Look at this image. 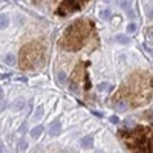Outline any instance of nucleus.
I'll return each mask as SVG.
<instances>
[{
	"instance_id": "f257e3e1",
	"label": "nucleus",
	"mask_w": 153,
	"mask_h": 153,
	"mask_svg": "<svg viewBox=\"0 0 153 153\" xmlns=\"http://www.w3.org/2000/svg\"><path fill=\"white\" fill-rule=\"evenodd\" d=\"M152 95H153L152 75L144 74V72H135L133 75H130L129 81L124 84L123 91L115 95V101L127 98V101H126L127 104L132 107H138L141 104L149 103Z\"/></svg>"
},
{
	"instance_id": "f03ea898",
	"label": "nucleus",
	"mask_w": 153,
	"mask_h": 153,
	"mask_svg": "<svg viewBox=\"0 0 153 153\" xmlns=\"http://www.w3.org/2000/svg\"><path fill=\"white\" fill-rule=\"evenodd\" d=\"M118 136L132 153H153V126H136L133 129H121Z\"/></svg>"
},
{
	"instance_id": "7ed1b4c3",
	"label": "nucleus",
	"mask_w": 153,
	"mask_h": 153,
	"mask_svg": "<svg viewBox=\"0 0 153 153\" xmlns=\"http://www.w3.org/2000/svg\"><path fill=\"white\" fill-rule=\"evenodd\" d=\"M92 31H94V23L91 20H86V19L76 20L66 28V31L63 32L61 38L58 40V45L60 48L72 51V52L80 51L84 46L86 40L91 37Z\"/></svg>"
},
{
	"instance_id": "20e7f679",
	"label": "nucleus",
	"mask_w": 153,
	"mask_h": 153,
	"mask_svg": "<svg viewBox=\"0 0 153 153\" xmlns=\"http://www.w3.org/2000/svg\"><path fill=\"white\" fill-rule=\"evenodd\" d=\"M45 54V46L38 42H32L26 46H23L20 52V68L23 69H31L34 68L38 61L43 58Z\"/></svg>"
},
{
	"instance_id": "39448f33",
	"label": "nucleus",
	"mask_w": 153,
	"mask_h": 153,
	"mask_svg": "<svg viewBox=\"0 0 153 153\" xmlns=\"http://www.w3.org/2000/svg\"><path fill=\"white\" fill-rule=\"evenodd\" d=\"M87 2L89 0H63L60 3V6L57 8L55 14L60 16V17H66V16L72 14V12L80 11Z\"/></svg>"
},
{
	"instance_id": "423d86ee",
	"label": "nucleus",
	"mask_w": 153,
	"mask_h": 153,
	"mask_svg": "<svg viewBox=\"0 0 153 153\" xmlns=\"http://www.w3.org/2000/svg\"><path fill=\"white\" fill-rule=\"evenodd\" d=\"M60 130H61V127H60V123L58 121H55L52 126H51V130H49V135L51 136H57L58 133H60Z\"/></svg>"
},
{
	"instance_id": "0eeeda50",
	"label": "nucleus",
	"mask_w": 153,
	"mask_h": 153,
	"mask_svg": "<svg viewBox=\"0 0 153 153\" xmlns=\"http://www.w3.org/2000/svg\"><path fill=\"white\" fill-rule=\"evenodd\" d=\"M43 130H45L43 126H35L34 129L31 130V136H32V138H40V135L43 133Z\"/></svg>"
},
{
	"instance_id": "6e6552de",
	"label": "nucleus",
	"mask_w": 153,
	"mask_h": 153,
	"mask_svg": "<svg viewBox=\"0 0 153 153\" xmlns=\"http://www.w3.org/2000/svg\"><path fill=\"white\" fill-rule=\"evenodd\" d=\"M92 144H94V138H92V136H86V138L81 139V146H83L84 149H91Z\"/></svg>"
},
{
	"instance_id": "1a4fd4ad",
	"label": "nucleus",
	"mask_w": 153,
	"mask_h": 153,
	"mask_svg": "<svg viewBox=\"0 0 153 153\" xmlns=\"http://www.w3.org/2000/svg\"><path fill=\"white\" fill-rule=\"evenodd\" d=\"M118 5L127 12V11H130V9H132V0H120Z\"/></svg>"
},
{
	"instance_id": "9d476101",
	"label": "nucleus",
	"mask_w": 153,
	"mask_h": 153,
	"mask_svg": "<svg viewBox=\"0 0 153 153\" xmlns=\"http://www.w3.org/2000/svg\"><path fill=\"white\" fill-rule=\"evenodd\" d=\"M120 45H129L130 43V38L127 37V35H124V34H120V35H117V38H115Z\"/></svg>"
},
{
	"instance_id": "9b49d317",
	"label": "nucleus",
	"mask_w": 153,
	"mask_h": 153,
	"mask_svg": "<svg viewBox=\"0 0 153 153\" xmlns=\"http://www.w3.org/2000/svg\"><path fill=\"white\" fill-rule=\"evenodd\" d=\"M3 60H5V63H6V65H9V66H12V65H16V57L12 55V54H6Z\"/></svg>"
},
{
	"instance_id": "f8f14e48",
	"label": "nucleus",
	"mask_w": 153,
	"mask_h": 153,
	"mask_svg": "<svg viewBox=\"0 0 153 153\" xmlns=\"http://www.w3.org/2000/svg\"><path fill=\"white\" fill-rule=\"evenodd\" d=\"M8 25H9V20L6 16H0V29H5L8 28Z\"/></svg>"
},
{
	"instance_id": "ddd939ff",
	"label": "nucleus",
	"mask_w": 153,
	"mask_h": 153,
	"mask_svg": "<svg viewBox=\"0 0 153 153\" xmlns=\"http://www.w3.org/2000/svg\"><path fill=\"white\" fill-rule=\"evenodd\" d=\"M110 16H112V12H110V9H109V8L101 11V19H103V20H109V19H110Z\"/></svg>"
},
{
	"instance_id": "4468645a",
	"label": "nucleus",
	"mask_w": 153,
	"mask_h": 153,
	"mask_svg": "<svg viewBox=\"0 0 153 153\" xmlns=\"http://www.w3.org/2000/svg\"><path fill=\"white\" fill-rule=\"evenodd\" d=\"M43 117V107L40 106V107H37V110H35V115H34V120L35 121H38V120H40Z\"/></svg>"
},
{
	"instance_id": "2eb2a0df",
	"label": "nucleus",
	"mask_w": 153,
	"mask_h": 153,
	"mask_svg": "<svg viewBox=\"0 0 153 153\" xmlns=\"http://www.w3.org/2000/svg\"><path fill=\"white\" fill-rule=\"evenodd\" d=\"M127 32H129V34H135L136 32V25L135 23H129V25H127Z\"/></svg>"
},
{
	"instance_id": "dca6fc26",
	"label": "nucleus",
	"mask_w": 153,
	"mask_h": 153,
	"mask_svg": "<svg viewBox=\"0 0 153 153\" xmlns=\"http://www.w3.org/2000/svg\"><path fill=\"white\" fill-rule=\"evenodd\" d=\"M23 106H25L23 100H17V103H16V106H14V110H20V109H22Z\"/></svg>"
},
{
	"instance_id": "f3484780",
	"label": "nucleus",
	"mask_w": 153,
	"mask_h": 153,
	"mask_svg": "<svg viewBox=\"0 0 153 153\" xmlns=\"http://www.w3.org/2000/svg\"><path fill=\"white\" fill-rule=\"evenodd\" d=\"M57 78H58L60 83H65V81H66V74H65V72H58V76H57Z\"/></svg>"
},
{
	"instance_id": "a211bd4d",
	"label": "nucleus",
	"mask_w": 153,
	"mask_h": 153,
	"mask_svg": "<svg viewBox=\"0 0 153 153\" xmlns=\"http://www.w3.org/2000/svg\"><path fill=\"white\" fill-rule=\"evenodd\" d=\"M97 87L100 89V91H106V89H107V87H110V86H109L107 83H100V84H98Z\"/></svg>"
},
{
	"instance_id": "6ab92c4d",
	"label": "nucleus",
	"mask_w": 153,
	"mask_h": 153,
	"mask_svg": "<svg viewBox=\"0 0 153 153\" xmlns=\"http://www.w3.org/2000/svg\"><path fill=\"white\" fill-rule=\"evenodd\" d=\"M147 17H149V19H153V6L147 11Z\"/></svg>"
},
{
	"instance_id": "aec40b11",
	"label": "nucleus",
	"mask_w": 153,
	"mask_h": 153,
	"mask_svg": "<svg viewBox=\"0 0 153 153\" xmlns=\"http://www.w3.org/2000/svg\"><path fill=\"white\" fill-rule=\"evenodd\" d=\"M110 121H112V123H115V124H117V123H120V120H118L117 117H110Z\"/></svg>"
},
{
	"instance_id": "412c9836",
	"label": "nucleus",
	"mask_w": 153,
	"mask_h": 153,
	"mask_svg": "<svg viewBox=\"0 0 153 153\" xmlns=\"http://www.w3.org/2000/svg\"><path fill=\"white\" fill-rule=\"evenodd\" d=\"M146 117H147L149 120H152V121H153V112H147V115H146Z\"/></svg>"
},
{
	"instance_id": "4be33fe9",
	"label": "nucleus",
	"mask_w": 153,
	"mask_h": 153,
	"mask_svg": "<svg viewBox=\"0 0 153 153\" xmlns=\"http://www.w3.org/2000/svg\"><path fill=\"white\" fill-rule=\"evenodd\" d=\"M5 147H3V143H2V139H0V153H3Z\"/></svg>"
},
{
	"instance_id": "5701e85b",
	"label": "nucleus",
	"mask_w": 153,
	"mask_h": 153,
	"mask_svg": "<svg viewBox=\"0 0 153 153\" xmlns=\"http://www.w3.org/2000/svg\"><path fill=\"white\" fill-rule=\"evenodd\" d=\"M5 107H6V103H2V104H0V112H2Z\"/></svg>"
},
{
	"instance_id": "b1692460",
	"label": "nucleus",
	"mask_w": 153,
	"mask_h": 153,
	"mask_svg": "<svg viewBox=\"0 0 153 153\" xmlns=\"http://www.w3.org/2000/svg\"><path fill=\"white\" fill-rule=\"evenodd\" d=\"M20 149H26V143H20Z\"/></svg>"
},
{
	"instance_id": "393cba45",
	"label": "nucleus",
	"mask_w": 153,
	"mask_h": 153,
	"mask_svg": "<svg viewBox=\"0 0 153 153\" xmlns=\"http://www.w3.org/2000/svg\"><path fill=\"white\" fill-rule=\"evenodd\" d=\"M3 97V91H2V89H0V98H2Z\"/></svg>"
},
{
	"instance_id": "a878e982",
	"label": "nucleus",
	"mask_w": 153,
	"mask_h": 153,
	"mask_svg": "<svg viewBox=\"0 0 153 153\" xmlns=\"http://www.w3.org/2000/svg\"><path fill=\"white\" fill-rule=\"evenodd\" d=\"M95 153H104V152H103V150H97Z\"/></svg>"
}]
</instances>
